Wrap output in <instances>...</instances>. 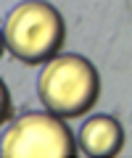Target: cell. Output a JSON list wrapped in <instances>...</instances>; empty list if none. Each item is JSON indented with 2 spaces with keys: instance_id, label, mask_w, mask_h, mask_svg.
Wrapping results in <instances>:
<instances>
[{
  "instance_id": "cell-5",
  "label": "cell",
  "mask_w": 132,
  "mask_h": 158,
  "mask_svg": "<svg viewBox=\"0 0 132 158\" xmlns=\"http://www.w3.org/2000/svg\"><path fill=\"white\" fill-rule=\"evenodd\" d=\"M8 118H11V95H8V87L0 79V124H6Z\"/></svg>"
},
{
  "instance_id": "cell-3",
  "label": "cell",
  "mask_w": 132,
  "mask_h": 158,
  "mask_svg": "<svg viewBox=\"0 0 132 158\" xmlns=\"http://www.w3.org/2000/svg\"><path fill=\"white\" fill-rule=\"evenodd\" d=\"M74 153V137L56 113H24L0 142L6 158H71Z\"/></svg>"
},
{
  "instance_id": "cell-4",
  "label": "cell",
  "mask_w": 132,
  "mask_h": 158,
  "mask_svg": "<svg viewBox=\"0 0 132 158\" xmlns=\"http://www.w3.org/2000/svg\"><path fill=\"white\" fill-rule=\"evenodd\" d=\"M124 145V129L114 116H92L79 129V148L87 156H116Z\"/></svg>"
},
{
  "instance_id": "cell-2",
  "label": "cell",
  "mask_w": 132,
  "mask_h": 158,
  "mask_svg": "<svg viewBox=\"0 0 132 158\" xmlns=\"http://www.w3.org/2000/svg\"><path fill=\"white\" fill-rule=\"evenodd\" d=\"M8 50L21 63H45L56 58L66 40L63 16L45 0H27L19 3L6 19L3 32Z\"/></svg>"
},
{
  "instance_id": "cell-6",
  "label": "cell",
  "mask_w": 132,
  "mask_h": 158,
  "mask_svg": "<svg viewBox=\"0 0 132 158\" xmlns=\"http://www.w3.org/2000/svg\"><path fill=\"white\" fill-rule=\"evenodd\" d=\"M3 48H6V40H3V32H0V56H3Z\"/></svg>"
},
{
  "instance_id": "cell-1",
  "label": "cell",
  "mask_w": 132,
  "mask_h": 158,
  "mask_svg": "<svg viewBox=\"0 0 132 158\" xmlns=\"http://www.w3.org/2000/svg\"><path fill=\"white\" fill-rule=\"evenodd\" d=\"M37 95L58 118H77L95 106L100 95V77L87 58L58 56L42 69Z\"/></svg>"
}]
</instances>
